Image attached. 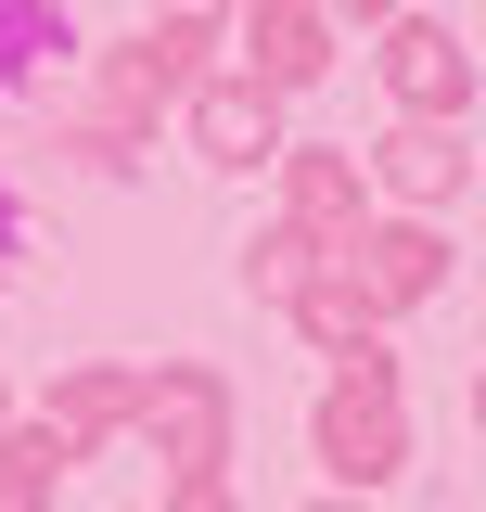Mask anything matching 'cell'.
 <instances>
[{
  "label": "cell",
  "mask_w": 486,
  "mask_h": 512,
  "mask_svg": "<svg viewBox=\"0 0 486 512\" xmlns=\"http://www.w3.org/2000/svg\"><path fill=\"white\" fill-rule=\"evenodd\" d=\"M307 282H320V256H307L295 231H282V218H269V231H256V244H243V295H256V308H295Z\"/></svg>",
  "instance_id": "7c38bea8"
},
{
  "label": "cell",
  "mask_w": 486,
  "mask_h": 512,
  "mask_svg": "<svg viewBox=\"0 0 486 512\" xmlns=\"http://www.w3.org/2000/svg\"><path fill=\"white\" fill-rule=\"evenodd\" d=\"M448 256H461V244H448V218H384V205H371V231L333 256V282H346L371 320H410V308L448 295Z\"/></svg>",
  "instance_id": "277c9868"
},
{
  "label": "cell",
  "mask_w": 486,
  "mask_h": 512,
  "mask_svg": "<svg viewBox=\"0 0 486 512\" xmlns=\"http://www.w3.org/2000/svg\"><path fill=\"white\" fill-rule=\"evenodd\" d=\"M26 423H52V448H64V461L116 448L128 423H141V359H64V372H52V397H39Z\"/></svg>",
  "instance_id": "9c48e42d"
},
{
  "label": "cell",
  "mask_w": 486,
  "mask_h": 512,
  "mask_svg": "<svg viewBox=\"0 0 486 512\" xmlns=\"http://www.w3.org/2000/svg\"><path fill=\"white\" fill-rule=\"evenodd\" d=\"M307 512H371V500H307Z\"/></svg>",
  "instance_id": "e0dca14e"
},
{
  "label": "cell",
  "mask_w": 486,
  "mask_h": 512,
  "mask_svg": "<svg viewBox=\"0 0 486 512\" xmlns=\"http://www.w3.org/2000/svg\"><path fill=\"white\" fill-rule=\"evenodd\" d=\"M320 13H333V39H346V26H359V39H371V26H397L410 0H320Z\"/></svg>",
  "instance_id": "5bb4252c"
},
{
  "label": "cell",
  "mask_w": 486,
  "mask_h": 512,
  "mask_svg": "<svg viewBox=\"0 0 486 512\" xmlns=\"http://www.w3.org/2000/svg\"><path fill=\"white\" fill-rule=\"evenodd\" d=\"M269 180H282V231H295V244L320 256V269H333V256H346V244L371 231L359 141H282V167H269Z\"/></svg>",
  "instance_id": "8992f818"
},
{
  "label": "cell",
  "mask_w": 486,
  "mask_h": 512,
  "mask_svg": "<svg viewBox=\"0 0 486 512\" xmlns=\"http://www.w3.org/2000/svg\"><path fill=\"white\" fill-rule=\"evenodd\" d=\"M64 474H77V461L52 448V423H26V410H13V436H0V512H52Z\"/></svg>",
  "instance_id": "8fae6325"
},
{
  "label": "cell",
  "mask_w": 486,
  "mask_h": 512,
  "mask_svg": "<svg viewBox=\"0 0 486 512\" xmlns=\"http://www.w3.org/2000/svg\"><path fill=\"white\" fill-rule=\"evenodd\" d=\"M307 461H320V500H384V487L410 474V397L320 384V410H307Z\"/></svg>",
  "instance_id": "7a4b0ae2"
},
{
  "label": "cell",
  "mask_w": 486,
  "mask_h": 512,
  "mask_svg": "<svg viewBox=\"0 0 486 512\" xmlns=\"http://www.w3.org/2000/svg\"><path fill=\"white\" fill-rule=\"evenodd\" d=\"M180 128H192V154H205L218 180H256V167H282V141H295V128H282V103H269L256 77H231V64H218V77L180 103Z\"/></svg>",
  "instance_id": "ba28073f"
},
{
  "label": "cell",
  "mask_w": 486,
  "mask_h": 512,
  "mask_svg": "<svg viewBox=\"0 0 486 512\" xmlns=\"http://www.w3.org/2000/svg\"><path fill=\"white\" fill-rule=\"evenodd\" d=\"M461 410H474V436H486V359H474V397H461Z\"/></svg>",
  "instance_id": "2e32d148"
},
{
  "label": "cell",
  "mask_w": 486,
  "mask_h": 512,
  "mask_svg": "<svg viewBox=\"0 0 486 512\" xmlns=\"http://www.w3.org/2000/svg\"><path fill=\"white\" fill-rule=\"evenodd\" d=\"M371 77H384V103H397L410 128H461V116H474V39L435 26V13L371 26Z\"/></svg>",
  "instance_id": "3957f363"
},
{
  "label": "cell",
  "mask_w": 486,
  "mask_h": 512,
  "mask_svg": "<svg viewBox=\"0 0 486 512\" xmlns=\"http://www.w3.org/2000/svg\"><path fill=\"white\" fill-rule=\"evenodd\" d=\"M359 180H371V205H384V218H448V205L474 192V141H461V128L384 116V128L359 141Z\"/></svg>",
  "instance_id": "5b68a950"
},
{
  "label": "cell",
  "mask_w": 486,
  "mask_h": 512,
  "mask_svg": "<svg viewBox=\"0 0 486 512\" xmlns=\"http://www.w3.org/2000/svg\"><path fill=\"white\" fill-rule=\"evenodd\" d=\"M128 436L167 461V487H231L243 397H231V372H205V359H141V423H128Z\"/></svg>",
  "instance_id": "6da1fadb"
},
{
  "label": "cell",
  "mask_w": 486,
  "mask_h": 512,
  "mask_svg": "<svg viewBox=\"0 0 486 512\" xmlns=\"http://www.w3.org/2000/svg\"><path fill=\"white\" fill-rule=\"evenodd\" d=\"M0 436H13V384H0Z\"/></svg>",
  "instance_id": "ac0fdd59"
},
{
  "label": "cell",
  "mask_w": 486,
  "mask_h": 512,
  "mask_svg": "<svg viewBox=\"0 0 486 512\" xmlns=\"http://www.w3.org/2000/svg\"><path fill=\"white\" fill-rule=\"evenodd\" d=\"M0 282H13V269H0Z\"/></svg>",
  "instance_id": "d6986e66"
},
{
  "label": "cell",
  "mask_w": 486,
  "mask_h": 512,
  "mask_svg": "<svg viewBox=\"0 0 486 512\" xmlns=\"http://www.w3.org/2000/svg\"><path fill=\"white\" fill-rule=\"evenodd\" d=\"M39 52H90V39H77V13H64V0H0V90H26V77H39Z\"/></svg>",
  "instance_id": "30bf717a"
},
{
  "label": "cell",
  "mask_w": 486,
  "mask_h": 512,
  "mask_svg": "<svg viewBox=\"0 0 486 512\" xmlns=\"http://www.w3.org/2000/svg\"><path fill=\"white\" fill-rule=\"evenodd\" d=\"M231 13H243V0H154L141 26H218V39H231Z\"/></svg>",
  "instance_id": "4fadbf2b"
},
{
  "label": "cell",
  "mask_w": 486,
  "mask_h": 512,
  "mask_svg": "<svg viewBox=\"0 0 486 512\" xmlns=\"http://www.w3.org/2000/svg\"><path fill=\"white\" fill-rule=\"evenodd\" d=\"M333 52H346V39H333V13H320V0H243V13H231V77H256L269 103L320 90Z\"/></svg>",
  "instance_id": "52a82bcc"
},
{
  "label": "cell",
  "mask_w": 486,
  "mask_h": 512,
  "mask_svg": "<svg viewBox=\"0 0 486 512\" xmlns=\"http://www.w3.org/2000/svg\"><path fill=\"white\" fill-rule=\"evenodd\" d=\"M154 512H243V500H231V487H167Z\"/></svg>",
  "instance_id": "9a60e30c"
}]
</instances>
